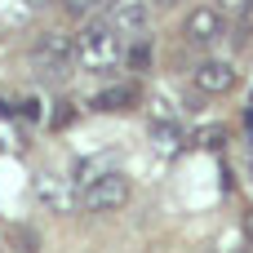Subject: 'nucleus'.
Here are the masks:
<instances>
[{"mask_svg":"<svg viewBox=\"0 0 253 253\" xmlns=\"http://www.w3.org/2000/svg\"><path fill=\"white\" fill-rule=\"evenodd\" d=\"M111 22H116L120 36H147V27H151V4H147V0H120L116 13H111Z\"/></svg>","mask_w":253,"mask_h":253,"instance_id":"423d86ee","label":"nucleus"},{"mask_svg":"<svg viewBox=\"0 0 253 253\" xmlns=\"http://www.w3.org/2000/svg\"><path fill=\"white\" fill-rule=\"evenodd\" d=\"M125 62L133 71H147L151 67V40L147 36H133V44H125Z\"/></svg>","mask_w":253,"mask_h":253,"instance_id":"6e6552de","label":"nucleus"},{"mask_svg":"<svg viewBox=\"0 0 253 253\" xmlns=\"http://www.w3.org/2000/svg\"><path fill=\"white\" fill-rule=\"evenodd\" d=\"M62 4V13H71V18H89V9H98L102 0H58Z\"/></svg>","mask_w":253,"mask_h":253,"instance_id":"1a4fd4ad","label":"nucleus"},{"mask_svg":"<svg viewBox=\"0 0 253 253\" xmlns=\"http://www.w3.org/2000/svg\"><path fill=\"white\" fill-rule=\"evenodd\" d=\"M222 31H227V13H222L218 4H196V9L182 18V40H187L191 49H209V44H218Z\"/></svg>","mask_w":253,"mask_h":253,"instance_id":"20e7f679","label":"nucleus"},{"mask_svg":"<svg viewBox=\"0 0 253 253\" xmlns=\"http://www.w3.org/2000/svg\"><path fill=\"white\" fill-rule=\"evenodd\" d=\"M31 67L40 76H71L76 71V36L62 31H44L31 44Z\"/></svg>","mask_w":253,"mask_h":253,"instance_id":"f03ea898","label":"nucleus"},{"mask_svg":"<svg viewBox=\"0 0 253 253\" xmlns=\"http://www.w3.org/2000/svg\"><path fill=\"white\" fill-rule=\"evenodd\" d=\"M196 142L200 147H222V129H205V133H196Z\"/></svg>","mask_w":253,"mask_h":253,"instance_id":"9b49d317","label":"nucleus"},{"mask_svg":"<svg viewBox=\"0 0 253 253\" xmlns=\"http://www.w3.org/2000/svg\"><path fill=\"white\" fill-rule=\"evenodd\" d=\"M27 4H31V9H44V4H53V0H27Z\"/></svg>","mask_w":253,"mask_h":253,"instance_id":"ddd939ff","label":"nucleus"},{"mask_svg":"<svg viewBox=\"0 0 253 253\" xmlns=\"http://www.w3.org/2000/svg\"><path fill=\"white\" fill-rule=\"evenodd\" d=\"M236 84H240V71H236L231 58H205V62H196V89L200 93L218 98V93H231Z\"/></svg>","mask_w":253,"mask_h":253,"instance_id":"39448f33","label":"nucleus"},{"mask_svg":"<svg viewBox=\"0 0 253 253\" xmlns=\"http://www.w3.org/2000/svg\"><path fill=\"white\" fill-rule=\"evenodd\" d=\"M245 245H249V249H253V209H249V213H245Z\"/></svg>","mask_w":253,"mask_h":253,"instance_id":"f8f14e48","label":"nucleus"},{"mask_svg":"<svg viewBox=\"0 0 253 253\" xmlns=\"http://www.w3.org/2000/svg\"><path fill=\"white\" fill-rule=\"evenodd\" d=\"M218 9H222V13H231V18H245V13L253 9V0H218Z\"/></svg>","mask_w":253,"mask_h":253,"instance_id":"9d476101","label":"nucleus"},{"mask_svg":"<svg viewBox=\"0 0 253 253\" xmlns=\"http://www.w3.org/2000/svg\"><path fill=\"white\" fill-rule=\"evenodd\" d=\"M249 125H253V111H249Z\"/></svg>","mask_w":253,"mask_h":253,"instance_id":"2eb2a0df","label":"nucleus"},{"mask_svg":"<svg viewBox=\"0 0 253 253\" xmlns=\"http://www.w3.org/2000/svg\"><path fill=\"white\" fill-rule=\"evenodd\" d=\"M129 196H133V182H129L125 173L107 169V173H98L93 182H84L80 205H84V213H111V209H125Z\"/></svg>","mask_w":253,"mask_h":253,"instance_id":"7ed1b4c3","label":"nucleus"},{"mask_svg":"<svg viewBox=\"0 0 253 253\" xmlns=\"http://www.w3.org/2000/svg\"><path fill=\"white\" fill-rule=\"evenodd\" d=\"M156 4H160V9H169V4H178V0H156Z\"/></svg>","mask_w":253,"mask_h":253,"instance_id":"4468645a","label":"nucleus"},{"mask_svg":"<svg viewBox=\"0 0 253 253\" xmlns=\"http://www.w3.org/2000/svg\"><path fill=\"white\" fill-rule=\"evenodd\" d=\"M138 84H111V89H102V93H93L89 98V107L93 111H129V107H138Z\"/></svg>","mask_w":253,"mask_h":253,"instance_id":"0eeeda50","label":"nucleus"},{"mask_svg":"<svg viewBox=\"0 0 253 253\" xmlns=\"http://www.w3.org/2000/svg\"><path fill=\"white\" fill-rule=\"evenodd\" d=\"M125 62V40L116 31V22H89L76 36V67L84 71H111Z\"/></svg>","mask_w":253,"mask_h":253,"instance_id":"f257e3e1","label":"nucleus"}]
</instances>
